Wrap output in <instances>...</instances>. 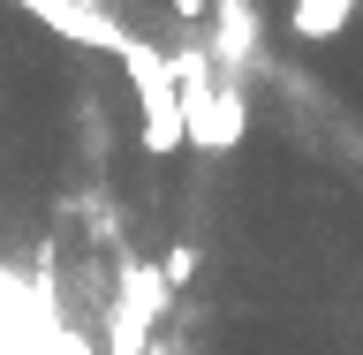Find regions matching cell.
<instances>
[{"instance_id":"8992f818","label":"cell","mask_w":363,"mask_h":355,"mask_svg":"<svg viewBox=\"0 0 363 355\" xmlns=\"http://www.w3.org/2000/svg\"><path fill=\"white\" fill-rule=\"evenodd\" d=\"M250 129V98H242V76H227L220 68V91H212V144L204 152H235Z\"/></svg>"},{"instance_id":"9c48e42d","label":"cell","mask_w":363,"mask_h":355,"mask_svg":"<svg viewBox=\"0 0 363 355\" xmlns=\"http://www.w3.org/2000/svg\"><path fill=\"white\" fill-rule=\"evenodd\" d=\"M0 355H8V348H0Z\"/></svg>"},{"instance_id":"52a82bcc","label":"cell","mask_w":363,"mask_h":355,"mask_svg":"<svg viewBox=\"0 0 363 355\" xmlns=\"http://www.w3.org/2000/svg\"><path fill=\"white\" fill-rule=\"evenodd\" d=\"M159 280H167V295L189 288V280H197V242H174V249H167V257H159Z\"/></svg>"},{"instance_id":"6da1fadb","label":"cell","mask_w":363,"mask_h":355,"mask_svg":"<svg viewBox=\"0 0 363 355\" xmlns=\"http://www.w3.org/2000/svg\"><path fill=\"white\" fill-rule=\"evenodd\" d=\"M121 68H129V84H136L144 152H152V159H174L182 144H189V129H182V98H174V53H159V45L136 38L129 53H121Z\"/></svg>"},{"instance_id":"277c9868","label":"cell","mask_w":363,"mask_h":355,"mask_svg":"<svg viewBox=\"0 0 363 355\" xmlns=\"http://www.w3.org/2000/svg\"><path fill=\"white\" fill-rule=\"evenodd\" d=\"M257 53H265V23H257V0H212V61H220L227 76H242Z\"/></svg>"},{"instance_id":"5b68a950","label":"cell","mask_w":363,"mask_h":355,"mask_svg":"<svg viewBox=\"0 0 363 355\" xmlns=\"http://www.w3.org/2000/svg\"><path fill=\"white\" fill-rule=\"evenodd\" d=\"M356 8H363V0H295V8H288V30L303 45H325V38H340V30L356 23Z\"/></svg>"},{"instance_id":"ba28073f","label":"cell","mask_w":363,"mask_h":355,"mask_svg":"<svg viewBox=\"0 0 363 355\" xmlns=\"http://www.w3.org/2000/svg\"><path fill=\"white\" fill-rule=\"evenodd\" d=\"M174 16L182 23H212V0H174Z\"/></svg>"},{"instance_id":"7a4b0ae2","label":"cell","mask_w":363,"mask_h":355,"mask_svg":"<svg viewBox=\"0 0 363 355\" xmlns=\"http://www.w3.org/2000/svg\"><path fill=\"white\" fill-rule=\"evenodd\" d=\"M167 303H174V295H167L159 265L121 257V272H113V310H106V355H152Z\"/></svg>"},{"instance_id":"3957f363","label":"cell","mask_w":363,"mask_h":355,"mask_svg":"<svg viewBox=\"0 0 363 355\" xmlns=\"http://www.w3.org/2000/svg\"><path fill=\"white\" fill-rule=\"evenodd\" d=\"M16 8H30V16L45 23V30H53V38H68V45H91V53H113V61H121V53H129V30H121V23L113 16H99V8H76V0H16Z\"/></svg>"}]
</instances>
